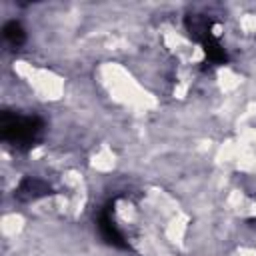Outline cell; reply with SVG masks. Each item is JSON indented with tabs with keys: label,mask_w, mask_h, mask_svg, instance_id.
Masks as SVG:
<instances>
[{
	"label": "cell",
	"mask_w": 256,
	"mask_h": 256,
	"mask_svg": "<svg viewBox=\"0 0 256 256\" xmlns=\"http://www.w3.org/2000/svg\"><path fill=\"white\" fill-rule=\"evenodd\" d=\"M44 134V120L36 114H18L2 112L0 116V136L4 142L12 144L18 150H28L40 142Z\"/></svg>",
	"instance_id": "6da1fadb"
},
{
	"label": "cell",
	"mask_w": 256,
	"mask_h": 256,
	"mask_svg": "<svg viewBox=\"0 0 256 256\" xmlns=\"http://www.w3.org/2000/svg\"><path fill=\"white\" fill-rule=\"evenodd\" d=\"M48 194H52V186L38 176H24L14 190V196L20 202H32V200H38Z\"/></svg>",
	"instance_id": "7a4b0ae2"
},
{
	"label": "cell",
	"mask_w": 256,
	"mask_h": 256,
	"mask_svg": "<svg viewBox=\"0 0 256 256\" xmlns=\"http://www.w3.org/2000/svg\"><path fill=\"white\" fill-rule=\"evenodd\" d=\"M98 230L102 234V238L116 246V248H128V242L124 240V234L120 232V228L114 224L112 220V214H110V208H104L100 214H98Z\"/></svg>",
	"instance_id": "3957f363"
},
{
	"label": "cell",
	"mask_w": 256,
	"mask_h": 256,
	"mask_svg": "<svg viewBox=\"0 0 256 256\" xmlns=\"http://www.w3.org/2000/svg\"><path fill=\"white\" fill-rule=\"evenodd\" d=\"M186 30L190 34L192 40L196 42H206L208 38H212V20L208 16H202V14H190L186 16Z\"/></svg>",
	"instance_id": "277c9868"
},
{
	"label": "cell",
	"mask_w": 256,
	"mask_h": 256,
	"mask_svg": "<svg viewBox=\"0 0 256 256\" xmlns=\"http://www.w3.org/2000/svg\"><path fill=\"white\" fill-rule=\"evenodd\" d=\"M202 50H204V54H206V60H208L210 64H214V66H220V64H224V62L228 60L226 50L222 48V44H220L214 36L208 38L206 42H202Z\"/></svg>",
	"instance_id": "5b68a950"
},
{
	"label": "cell",
	"mask_w": 256,
	"mask_h": 256,
	"mask_svg": "<svg viewBox=\"0 0 256 256\" xmlns=\"http://www.w3.org/2000/svg\"><path fill=\"white\" fill-rule=\"evenodd\" d=\"M2 32H4V38H6V42L8 44H12V46H22L24 42H26V32H24V28H22V24L20 22H16V20H10V22H6L4 24V28H2Z\"/></svg>",
	"instance_id": "8992f818"
}]
</instances>
